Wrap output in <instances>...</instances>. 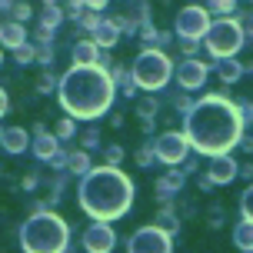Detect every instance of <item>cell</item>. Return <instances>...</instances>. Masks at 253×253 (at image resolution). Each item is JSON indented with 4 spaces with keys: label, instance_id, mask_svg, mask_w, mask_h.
<instances>
[{
    "label": "cell",
    "instance_id": "cell-1",
    "mask_svg": "<svg viewBox=\"0 0 253 253\" xmlns=\"http://www.w3.org/2000/svg\"><path fill=\"white\" fill-rule=\"evenodd\" d=\"M240 114L237 107L220 97H207L200 100L187 117V133L193 147L203 153H223L240 140Z\"/></svg>",
    "mask_w": 253,
    "mask_h": 253
},
{
    "label": "cell",
    "instance_id": "cell-2",
    "mask_svg": "<svg viewBox=\"0 0 253 253\" xmlns=\"http://www.w3.org/2000/svg\"><path fill=\"white\" fill-rule=\"evenodd\" d=\"M133 187L117 170H100L84 183V207L93 216H117L130 207Z\"/></svg>",
    "mask_w": 253,
    "mask_h": 253
},
{
    "label": "cell",
    "instance_id": "cell-3",
    "mask_svg": "<svg viewBox=\"0 0 253 253\" xmlns=\"http://www.w3.org/2000/svg\"><path fill=\"white\" fill-rule=\"evenodd\" d=\"M63 103L77 117H93L110 103V80L97 70H74L63 80Z\"/></svg>",
    "mask_w": 253,
    "mask_h": 253
},
{
    "label": "cell",
    "instance_id": "cell-4",
    "mask_svg": "<svg viewBox=\"0 0 253 253\" xmlns=\"http://www.w3.org/2000/svg\"><path fill=\"white\" fill-rule=\"evenodd\" d=\"M203 37H207V50L213 57H233L243 47V27L233 20H220V24L207 27Z\"/></svg>",
    "mask_w": 253,
    "mask_h": 253
},
{
    "label": "cell",
    "instance_id": "cell-5",
    "mask_svg": "<svg viewBox=\"0 0 253 253\" xmlns=\"http://www.w3.org/2000/svg\"><path fill=\"white\" fill-rule=\"evenodd\" d=\"M133 77H137L140 87H147V90L164 87L167 77H170V60H167L160 50H147V53H140L137 63H133Z\"/></svg>",
    "mask_w": 253,
    "mask_h": 253
},
{
    "label": "cell",
    "instance_id": "cell-6",
    "mask_svg": "<svg viewBox=\"0 0 253 253\" xmlns=\"http://www.w3.org/2000/svg\"><path fill=\"white\" fill-rule=\"evenodd\" d=\"M207 10L203 7H183L180 10V17H177V34L183 40H197V37H203L207 34Z\"/></svg>",
    "mask_w": 253,
    "mask_h": 253
},
{
    "label": "cell",
    "instance_id": "cell-7",
    "mask_svg": "<svg viewBox=\"0 0 253 253\" xmlns=\"http://www.w3.org/2000/svg\"><path fill=\"white\" fill-rule=\"evenodd\" d=\"M157 157H160L164 164H180V160L187 157V137H180V133H164V137L157 140Z\"/></svg>",
    "mask_w": 253,
    "mask_h": 253
},
{
    "label": "cell",
    "instance_id": "cell-8",
    "mask_svg": "<svg viewBox=\"0 0 253 253\" xmlns=\"http://www.w3.org/2000/svg\"><path fill=\"white\" fill-rule=\"evenodd\" d=\"M177 80H180L183 90H200L203 84H207V63L203 60H183L180 63Z\"/></svg>",
    "mask_w": 253,
    "mask_h": 253
},
{
    "label": "cell",
    "instance_id": "cell-9",
    "mask_svg": "<svg viewBox=\"0 0 253 253\" xmlns=\"http://www.w3.org/2000/svg\"><path fill=\"white\" fill-rule=\"evenodd\" d=\"M130 250H160V253H167L170 250V237L160 233V230H153V227H147L130 240Z\"/></svg>",
    "mask_w": 253,
    "mask_h": 253
},
{
    "label": "cell",
    "instance_id": "cell-10",
    "mask_svg": "<svg viewBox=\"0 0 253 253\" xmlns=\"http://www.w3.org/2000/svg\"><path fill=\"white\" fill-rule=\"evenodd\" d=\"M237 160H230V157H223V153H216V160L210 164V180L213 183H233L237 180Z\"/></svg>",
    "mask_w": 253,
    "mask_h": 253
},
{
    "label": "cell",
    "instance_id": "cell-11",
    "mask_svg": "<svg viewBox=\"0 0 253 253\" xmlns=\"http://www.w3.org/2000/svg\"><path fill=\"white\" fill-rule=\"evenodd\" d=\"M233 243H237L240 250H247V253L253 250V220H250V216L240 220V223L233 227Z\"/></svg>",
    "mask_w": 253,
    "mask_h": 253
},
{
    "label": "cell",
    "instance_id": "cell-12",
    "mask_svg": "<svg viewBox=\"0 0 253 253\" xmlns=\"http://www.w3.org/2000/svg\"><path fill=\"white\" fill-rule=\"evenodd\" d=\"M114 247V233L107 227H93L87 233V250H110Z\"/></svg>",
    "mask_w": 253,
    "mask_h": 253
},
{
    "label": "cell",
    "instance_id": "cell-13",
    "mask_svg": "<svg viewBox=\"0 0 253 253\" xmlns=\"http://www.w3.org/2000/svg\"><path fill=\"white\" fill-rule=\"evenodd\" d=\"M216 74H220V80H223V84H237V80H240V74H243V67L237 60H227V57H223Z\"/></svg>",
    "mask_w": 253,
    "mask_h": 253
},
{
    "label": "cell",
    "instance_id": "cell-14",
    "mask_svg": "<svg viewBox=\"0 0 253 253\" xmlns=\"http://www.w3.org/2000/svg\"><path fill=\"white\" fill-rule=\"evenodd\" d=\"M240 210H243V216L253 220V187H247V193H243V200H240Z\"/></svg>",
    "mask_w": 253,
    "mask_h": 253
},
{
    "label": "cell",
    "instance_id": "cell-15",
    "mask_svg": "<svg viewBox=\"0 0 253 253\" xmlns=\"http://www.w3.org/2000/svg\"><path fill=\"white\" fill-rule=\"evenodd\" d=\"M7 143H10V150H20V147H24V133H20V130H10V133H7Z\"/></svg>",
    "mask_w": 253,
    "mask_h": 253
},
{
    "label": "cell",
    "instance_id": "cell-16",
    "mask_svg": "<svg viewBox=\"0 0 253 253\" xmlns=\"http://www.w3.org/2000/svg\"><path fill=\"white\" fill-rule=\"evenodd\" d=\"M77 60H80V63H90V60H93V47H90V43L77 47Z\"/></svg>",
    "mask_w": 253,
    "mask_h": 253
},
{
    "label": "cell",
    "instance_id": "cell-17",
    "mask_svg": "<svg viewBox=\"0 0 253 253\" xmlns=\"http://www.w3.org/2000/svg\"><path fill=\"white\" fill-rule=\"evenodd\" d=\"M7 40H10V43H20V40H24V30H20V27H7Z\"/></svg>",
    "mask_w": 253,
    "mask_h": 253
},
{
    "label": "cell",
    "instance_id": "cell-18",
    "mask_svg": "<svg viewBox=\"0 0 253 253\" xmlns=\"http://www.w3.org/2000/svg\"><path fill=\"white\" fill-rule=\"evenodd\" d=\"M114 40H117L114 27H103V30H100V43H114Z\"/></svg>",
    "mask_w": 253,
    "mask_h": 253
},
{
    "label": "cell",
    "instance_id": "cell-19",
    "mask_svg": "<svg viewBox=\"0 0 253 253\" xmlns=\"http://www.w3.org/2000/svg\"><path fill=\"white\" fill-rule=\"evenodd\" d=\"M243 34H250V37H253V17L247 20V24H243Z\"/></svg>",
    "mask_w": 253,
    "mask_h": 253
},
{
    "label": "cell",
    "instance_id": "cell-20",
    "mask_svg": "<svg viewBox=\"0 0 253 253\" xmlns=\"http://www.w3.org/2000/svg\"><path fill=\"white\" fill-rule=\"evenodd\" d=\"M0 110H3V93H0Z\"/></svg>",
    "mask_w": 253,
    "mask_h": 253
}]
</instances>
